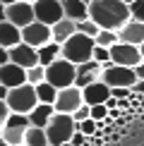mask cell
<instances>
[{"instance_id":"obj_1","label":"cell","mask_w":144,"mask_h":146,"mask_svg":"<svg viewBox=\"0 0 144 146\" xmlns=\"http://www.w3.org/2000/svg\"><path fill=\"white\" fill-rule=\"evenodd\" d=\"M89 17L101 29H115V31L125 22L132 19L130 5L123 0H91L89 3Z\"/></svg>"},{"instance_id":"obj_2","label":"cell","mask_w":144,"mask_h":146,"mask_svg":"<svg viewBox=\"0 0 144 146\" xmlns=\"http://www.w3.org/2000/svg\"><path fill=\"white\" fill-rule=\"evenodd\" d=\"M94 48H96L94 36H87V34L77 31L63 43V58L70 60V62H75V65H82V62H87V60L94 58Z\"/></svg>"},{"instance_id":"obj_3","label":"cell","mask_w":144,"mask_h":146,"mask_svg":"<svg viewBox=\"0 0 144 146\" xmlns=\"http://www.w3.org/2000/svg\"><path fill=\"white\" fill-rule=\"evenodd\" d=\"M75 132H77V120L72 117V113H55L51 117V122L46 125V134L51 146H60L70 141Z\"/></svg>"},{"instance_id":"obj_4","label":"cell","mask_w":144,"mask_h":146,"mask_svg":"<svg viewBox=\"0 0 144 146\" xmlns=\"http://www.w3.org/2000/svg\"><path fill=\"white\" fill-rule=\"evenodd\" d=\"M7 106H10L12 113H24V115H29L36 106H39L36 86L27 82V84H22V86L10 89V94H7Z\"/></svg>"},{"instance_id":"obj_5","label":"cell","mask_w":144,"mask_h":146,"mask_svg":"<svg viewBox=\"0 0 144 146\" xmlns=\"http://www.w3.org/2000/svg\"><path fill=\"white\" fill-rule=\"evenodd\" d=\"M75 79H77V65L70 62V60H65L63 55L46 67V82H51L53 86H58V89L72 86Z\"/></svg>"},{"instance_id":"obj_6","label":"cell","mask_w":144,"mask_h":146,"mask_svg":"<svg viewBox=\"0 0 144 146\" xmlns=\"http://www.w3.org/2000/svg\"><path fill=\"white\" fill-rule=\"evenodd\" d=\"M101 79H103L111 89H115V86H132V84L137 82V72H135V67L115 65V62L111 60V62H103Z\"/></svg>"},{"instance_id":"obj_7","label":"cell","mask_w":144,"mask_h":146,"mask_svg":"<svg viewBox=\"0 0 144 146\" xmlns=\"http://www.w3.org/2000/svg\"><path fill=\"white\" fill-rule=\"evenodd\" d=\"M111 60L115 65H125V67H137L142 62V48L135 43H123L118 41L115 46H111Z\"/></svg>"},{"instance_id":"obj_8","label":"cell","mask_w":144,"mask_h":146,"mask_svg":"<svg viewBox=\"0 0 144 146\" xmlns=\"http://www.w3.org/2000/svg\"><path fill=\"white\" fill-rule=\"evenodd\" d=\"M22 41H24V43H29V46H34V48L46 46L48 41H53L51 24H43V22L34 19L31 24H27V27L22 29Z\"/></svg>"},{"instance_id":"obj_9","label":"cell","mask_w":144,"mask_h":146,"mask_svg":"<svg viewBox=\"0 0 144 146\" xmlns=\"http://www.w3.org/2000/svg\"><path fill=\"white\" fill-rule=\"evenodd\" d=\"M5 17L17 24L19 29H24L27 24H31L36 19V12H34V3H27V0H17L12 5H5Z\"/></svg>"},{"instance_id":"obj_10","label":"cell","mask_w":144,"mask_h":146,"mask_svg":"<svg viewBox=\"0 0 144 146\" xmlns=\"http://www.w3.org/2000/svg\"><path fill=\"white\" fill-rule=\"evenodd\" d=\"M34 12H36V19L39 22L51 24V27L65 17L63 0H36L34 3Z\"/></svg>"},{"instance_id":"obj_11","label":"cell","mask_w":144,"mask_h":146,"mask_svg":"<svg viewBox=\"0 0 144 146\" xmlns=\"http://www.w3.org/2000/svg\"><path fill=\"white\" fill-rule=\"evenodd\" d=\"M82 103H84L82 89L72 84V86H65V89L58 91V98H55V103H53V106H55L58 113H75Z\"/></svg>"},{"instance_id":"obj_12","label":"cell","mask_w":144,"mask_h":146,"mask_svg":"<svg viewBox=\"0 0 144 146\" xmlns=\"http://www.w3.org/2000/svg\"><path fill=\"white\" fill-rule=\"evenodd\" d=\"M10 60L17 62V65H22L24 70H29V67H34V65H39V48L19 41L17 46L10 48Z\"/></svg>"},{"instance_id":"obj_13","label":"cell","mask_w":144,"mask_h":146,"mask_svg":"<svg viewBox=\"0 0 144 146\" xmlns=\"http://www.w3.org/2000/svg\"><path fill=\"white\" fill-rule=\"evenodd\" d=\"M0 84H5V86H10V89L27 84V70H24L22 65L12 62V60L5 62L3 67H0Z\"/></svg>"},{"instance_id":"obj_14","label":"cell","mask_w":144,"mask_h":146,"mask_svg":"<svg viewBox=\"0 0 144 146\" xmlns=\"http://www.w3.org/2000/svg\"><path fill=\"white\" fill-rule=\"evenodd\" d=\"M111 94H113V91H111V86H108L103 79H96V82H91L89 86H84V89H82L84 103H89V106H96V103H106Z\"/></svg>"},{"instance_id":"obj_15","label":"cell","mask_w":144,"mask_h":146,"mask_svg":"<svg viewBox=\"0 0 144 146\" xmlns=\"http://www.w3.org/2000/svg\"><path fill=\"white\" fill-rule=\"evenodd\" d=\"M118 38L123 41V43L142 46V43H144V22H139V19H130V22H125L123 27L118 29Z\"/></svg>"},{"instance_id":"obj_16","label":"cell","mask_w":144,"mask_h":146,"mask_svg":"<svg viewBox=\"0 0 144 146\" xmlns=\"http://www.w3.org/2000/svg\"><path fill=\"white\" fill-rule=\"evenodd\" d=\"M22 41V29L17 24H12L10 19H3L0 22V46L5 48H12Z\"/></svg>"},{"instance_id":"obj_17","label":"cell","mask_w":144,"mask_h":146,"mask_svg":"<svg viewBox=\"0 0 144 146\" xmlns=\"http://www.w3.org/2000/svg\"><path fill=\"white\" fill-rule=\"evenodd\" d=\"M55 113H58V110H55V106H53V103H41V101H39V106L29 113V122L46 129V125L51 122V117H53Z\"/></svg>"},{"instance_id":"obj_18","label":"cell","mask_w":144,"mask_h":146,"mask_svg":"<svg viewBox=\"0 0 144 146\" xmlns=\"http://www.w3.org/2000/svg\"><path fill=\"white\" fill-rule=\"evenodd\" d=\"M51 29H53V41H58V43L63 46L72 34H77V22L70 19V17H63V19L55 22Z\"/></svg>"},{"instance_id":"obj_19","label":"cell","mask_w":144,"mask_h":146,"mask_svg":"<svg viewBox=\"0 0 144 146\" xmlns=\"http://www.w3.org/2000/svg\"><path fill=\"white\" fill-rule=\"evenodd\" d=\"M63 10H65V17L75 22H82L89 17V3L84 0H63Z\"/></svg>"},{"instance_id":"obj_20","label":"cell","mask_w":144,"mask_h":146,"mask_svg":"<svg viewBox=\"0 0 144 146\" xmlns=\"http://www.w3.org/2000/svg\"><path fill=\"white\" fill-rule=\"evenodd\" d=\"M63 55V46L58 43V41H48L46 46H41L39 48V62L41 65H51V62H55V60Z\"/></svg>"},{"instance_id":"obj_21","label":"cell","mask_w":144,"mask_h":146,"mask_svg":"<svg viewBox=\"0 0 144 146\" xmlns=\"http://www.w3.org/2000/svg\"><path fill=\"white\" fill-rule=\"evenodd\" d=\"M24 144H27V146H51V144H48L46 129H43V127H36V125H29V127H27Z\"/></svg>"},{"instance_id":"obj_22","label":"cell","mask_w":144,"mask_h":146,"mask_svg":"<svg viewBox=\"0 0 144 146\" xmlns=\"http://www.w3.org/2000/svg\"><path fill=\"white\" fill-rule=\"evenodd\" d=\"M0 137H3L10 146H17V144H24L27 129H24V127H3V129H0Z\"/></svg>"},{"instance_id":"obj_23","label":"cell","mask_w":144,"mask_h":146,"mask_svg":"<svg viewBox=\"0 0 144 146\" xmlns=\"http://www.w3.org/2000/svg\"><path fill=\"white\" fill-rule=\"evenodd\" d=\"M58 86H53L51 82H41V84H36V94H39V101L41 103H55L58 98Z\"/></svg>"},{"instance_id":"obj_24","label":"cell","mask_w":144,"mask_h":146,"mask_svg":"<svg viewBox=\"0 0 144 146\" xmlns=\"http://www.w3.org/2000/svg\"><path fill=\"white\" fill-rule=\"evenodd\" d=\"M118 41H120V38H118V31H115V29H101L99 36H96V43H99V46H106V48L115 46Z\"/></svg>"},{"instance_id":"obj_25","label":"cell","mask_w":144,"mask_h":146,"mask_svg":"<svg viewBox=\"0 0 144 146\" xmlns=\"http://www.w3.org/2000/svg\"><path fill=\"white\" fill-rule=\"evenodd\" d=\"M27 82L29 84H41V82H46V65H34V67H29L27 70Z\"/></svg>"},{"instance_id":"obj_26","label":"cell","mask_w":144,"mask_h":146,"mask_svg":"<svg viewBox=\"0 0 144 146\" xmlns=\"http://www.w3.org/2000/svg\"><path fill=\"white\" fill-rule=\"evenodd\" d=\"M77 31L79 34H87V36H99V31H101V27L96 24L91 17H87V19H82V22H77Z\"/></svg>"},{"instance_id":"obj_27","label":"cell","mask_w":144,"mask_h":146,"mask_svg":"<svg viewBox=\"0 0 144 146\" xmlns=\"http://www.w3.org/2000/svg\"><path fill=\"white\" fill-rule=\"evenodd\" d=\"M96 79H101V74H96V72H89V70H77V79H75V86H89L91 82H96Z\"/></svg>"},{"instance_id":"obj_28","label":"cell","mask_w":144,"mask_h":146,"mask_svg":"<svg viewBox=\"0 0 144 146\" xmlns=\"http://www.w3.org/2000/svg\"><path fill=\"white\" fill-rule=\"evenodd\" d=\"M31 125L29 122V115H24V113H10V117H7V122H5V127H27Z\"/></svg>"},{"instance_id":"obj_29","label":"cell","mask_w":144,"mask_h":146,"mask_svg":"<svg viewBox=\"0 0 144 146\" xmlns=\"http://www.w3.org/2000/svg\"><path fill=\"white\" fill-rule=\"evenodd\" d=\"M130 15H132V19L144 22V0H135V3L130 5Z\"/></svg>"},{"instance_id":"obj_30","label":"cell","mask_w":144,"mask_h":146,"mask_svg":"<svg viewBox=\"0 0 144 146\" xmlns=\"http://www.w3.org/2000/svg\"><path fill=\"white\" fill-rule=\"evenodd\" d=\"M108 113H111V110H108L106 103H96V106H91V117L94 120H106Z\"/></svg>"},{"instance_id":"obj_31","label":"cell","mask_w":144,"mask_h":146,"mask_svg":"<svg viewBox=\"0 0 144 146\" xmlns=\"http://www.w3.org/2000/svg\"><path fill=\"white\" fill-rule=\"evenodd\" d=\"M72 117H75L77 122H82V120H87V117H91V106H89V103H82V106L77 108L75 113H72Z\"/></svg>"},{"instance_id":"obj_32","label":"cell","mask_w":144,"mask_h":146,"mask_svg":"<svg viewBox=\"0 0 144 146\" xmlns=\"http://www.w3.org/2000/svg\"><path fill=\"white\" fill-rule=\"evenodd\" d=\"M94 58L99 60V62H111V48L96 43V48H94Z\"/></svg>"},{"instance_id":"obj_33","label":"cell","mask_w":144,"mask_h":146,"mask_svg":"<svg viewBox=\"0 0 144 146\" xmlns=\"http://www.w3.org/2000/svg\"><path fill=\"white\" fill-rule=\"evenodd\" d=\"M70 144H72V146H87V144H89V137L84 134L82 129H77L75 134H72V139H70Z\"/></svg>"},{"instance_id":"obj_34","label":"cell","mask_w":144,"mask_h":146,"mask_svg":"<svg viewBox=\"0 0 144 146\" xmlns=\"http://www.w3.org/2000/svg\"><path fill=\"white\" fill-rule=\"evenodd\" d=\"M10 106H7V101H3L0 98V129L5 127V122H7V117H10Z\"/></svg>"},{"instance_id":"obj_35","label":"cell","mask_w":144,"mask_h":146,"mask_svg":"<svg viewBox=\"0 0 144 146\" xmlns=\"http://www.w3.org/2000/svg\"><path fill=\"white\" fill-rule=\"evenodd\" d=\"M5 62H10V48L0 46V67H3Z\"/></svg>"},{"instance_id":"obj_36","label":"cell","mask_w":144,"mask_h":146,"mask_svg":"<svg viewBox=\"0 0 144 146\" xmlns=\"http://www.w3.org/2000/svg\"><path fill=\"white\" fill-rule=\"evenodd\" d=\"M132 91H135V94H144V79H137V82L132 84Z\"/></svg>"},{"instance_id":"obj_37","label":"cell","mask_w":144,"mask_h":146,"mask_svg":"<svg viewBox=\"0 0 144 146\" xmlns=\"http://www.w3.org/2000/svg\"><path fill=\"white\" fill-rule=\"evenodd\" d=\"M7 94H10V86L0 84V98H3V101H7Z\"/></svg>"},{"instance_id":"obj_38","label":"cell","mask_w":144,"mask_h":146,"mask_svg":"<svg viewBox=\"0 0 144 146\" xmlns=\"http://www.w3.org/2000/svg\"><path fill=\"white\" fill-rule=\"evenodd\" d=\"M135 72H137V79H144V60L135 67Z\"/></svg>"},{"instance_id":"obj_39","label":"cell","mask_w":144,"mask_h":146,"mask_svg":"<svg viewBox=\"0 0 144 146\" xmlns=\"http://www.w3.org/2000/svg\"><path fill=\"white\" fill-rule=\"evenodd\" d=\"M3 19H7V17H5V5L0 3V22H3Z\"/></svg>"},{"instance_id":"obj_40","label":"cell","mask_w":144,"mask_h":146,"mask_svg":"<svg viewBox=\"0 0 144 146\" xmlns=\"http://www.w3.org/2000/svg\"><path fill=\"white\" fill-rule=\"evenodd\" d=\"M3 5H12V3H17V0H0Z\"/></svg>"},{"instance_id":"obj_41","label":"cell","mask_w":144,"mask_h":146,"mask_svg":"<svg viewBox=\"0 0 144 146\" xmlns=\"http://www.w3.org/2000/svg\"><path fill=\"white\" fill-rule=\"evenodd\" d=\"M0 146H10V144H7V141H5V139H3V137H0Z\"/></svg>"},{"instance_id":"obj_42","label":"cell","mask_w":144,"mask_h":146,"mask_svg":"<svg viewBox=\"0 0 144 146\" xmlns=\"http://www.w3.org/2000/svg\"><path fill=\"white\" fill-rule=\"evenodd\" d=\"M123 3H127V5H132V3H135V0H123Z\"/></svg>"},{"instance_id":"obj_43","label":"cell","mask_w":144,"mask_h":146,"mask_svg":"<svg viewBox=\"0 0 144 146\" xmlns=\"http://www.w3.org/2000/svg\"><path fill=\"white\" fill-rule=\"evenodd\" d=\"M60 146H72V144H70V141H65V144H60Z\"/></svg>"},{"instance_id":"obj_44","label":"cell","mask_w":144,"mask_h":146,"mask_svg":"<svg viewBox=\"0 0 144 146\" xmlns=\"http://www.w3.org/2000/svg\"><path fill=\"white\" fill-rule=\"evenodd\" d=\"M139 48H142V58H144V43H142V46H139Z\"/></svg>"},{"instance_id":"obj_45","label":"cell","mask_w":144,"mask_h":146,"mask_svg":"<svg viewBox=\"0 0 144 146\" xmlns=\"http://www.w3.org/2000/svg\"><path fill=\"white\" fill-rule=\"evenodd\" d=\"M27 3H36V0H27Z\"/></svg>"},{"instance_id":"obj_46","label":"cell","mask_w":144,"mask_h":146,"mask_svg":"<svg viewBox=\"0 0 144 146\" xmlns=\"http://www.w3.org/2000/svg\"><path fill=\"white\" fill-rule=\"evenodd\" d=\"M84 3H91V0H84Z\"/></svg>"}]
</instances>
